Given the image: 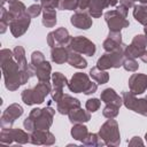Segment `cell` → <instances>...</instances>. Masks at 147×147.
<instances>
[{
	"instance_id": "6da1fadb",
	"label": "cell",
	"mask_w": 147,
	"mask_h": 147,
	"mask_svg": "<svg viewBox=\"0 0 147 147\" xmlns=\"http://www.w3.org/2000/svg\"><path fill=\"white\" fill-rule=\"evenodd\" d=\"M1 68L6 82V87L10 91H14L20 85L25 84L29 77L34 74L31 71V67H29L28 70H22L18 63L13 61L11 52L8 49L1 51Z\"/></svg>"
},
{
	"instance_id": "7a4b0ae2",
	"label": "cell",
	"mask_w": 147,
	"mask_h": 147,
	"mask_svg": "<svg viewBox=\"0 0 147 147\" xmlns=\"http://www.w3.org/2000/svg\"><path fill=\"white\" fill-rule=\"evenodd\" d=\"M53 115H54V110L49 107L45 109H33L30 116L24 121V126L29 131H32L36 127L47 130L52 124Z\"/></svg>"
},
{
	"instance_id": "3957f363",
	"label": "cell",
	"mask_w": 147,
	"mask_h": 147,
	"mask_svg": "<svg viewBox=\"0 0 147 147\" xmlns=\"http://www.w3.org/2000/svg\"><path fill=\"white\" fill-rule=\"evenodd\" d=\"M127 14V9L123 6H119L117 10H110L107 11L105 17L109 25V30L114 32H119L122 28H125L129 25V22L125 20Z\"/></svg>"
},
{
	"instance_id": "277c9868",
	"label": "cell",
	"mask_w": 147,
	"mask_h": 147,
	"mask_svg": "<svg viewBox=\"0 0 147 147\" xmlns=\"http://www.w3.org/2000/svg\"><path fill=\"white\" fill-rule=\"evenodd\" d=\"M68 87L70 91H74L76 93L84 92L85 94H91L96 91V84L88 80V77L85 74L77 72L75 76H72L71 80L68 83Z\"/></svg>"
},
{
	"instance_id": "5b68a950",
	"label": "cell",
	"mask_w": 147,
	"mask_h": 147,
	"mask_svg": "<svg viewBox=\"0 0 147 147\" xmlns=\"http://www.w3.org/2000/svg\"><path fill=\"white\" fill-rule=\"evenodd\" d=\"M49 92V85L48 83L40 82L32 90H25L22 93V99L26 105H33V103H41L45 99V96Z\"/></svg>"
},
{
	"instance_id": "8992f818",
	"label": "cell",
	"mask_w": 147,
	"mask_h": 147,
	"mask_svg": "<svg viewBox=\"0 0 147 147\" xmlns=\"http://www.w3.org/2000/svg\"><path fill=\"white\" fill-rule=\"evenodd\" d=\"M100 137L106 140L107 145H117L119 141L117 123L115 121H113L111 118L108 122H106L100 130Z\"/></svg>"
},
{
	"instance_id": "52a82bcc",
	"label": "cell",
	"mask_w": 147,
	"mask_h": 147,
	"mask_svg": "<svg viewBox=\"0 0 147 147\" xmlns=\"http://www.w3.org/2000/svg\"><path fill=\"white\" fill-rule=\"evenodd\" d=\"M124 55L122 54V51L113 52L105 54L101 56L98 61V68L99 69H108V68H118L123 64Z\"/></svg>"
},
{
	"instance_id": "ba28073f",
	"label": "cell",
	"mask_w": 147,
	"mask_h": 147,
	"mask_svg": "<svg viewBox=\"0 0 147 147\" xmlns=\"http://www.w3.org/2000/svg\"><path fill=\"white\" fill-rule=\"evenodd\" d=\"M123 101L127 108H130L133 111L139 113L144 116H147V100L146 99L137 100L132 92L131 93L124 92L123 93Z\"/></svg>"
},
{
	"instance_id": "9c48e42d",
	"label": "cell",
	"mask_w": 147,
	"mask_h": 147,
	"mask_svg": "<svg viewBox=\"0 0 147 147\" xmlns=\"http://www.w3.org/2000/svg\"><path fill=\"white\" fill-rule=\"evenodd\" d=\"M146 46H147V37L141 34L136 36L132 40V44L125 48L124 55L129 57H140L141 54L146 51L145 49Z\"/></svg>"
},
{
	"instance_id": "30bf717a",
	"label": "cell",
	"mask_w": 147,
	"mask_h": 147,
	"mask_svg": "<svg viewBox=\"0 0 147 147\" xmlns=\"http://www.w3.org/2000/svg\"><path fill=\"white\" fill-rule=\"evenodd\" d=\"M69 46L72 51H76L78 53H83L86 55H93L95 53V46L92 41L84 37H76L69 41Z\"/></svg>"
},
{
	"instance_id": "8fae6325",
	"label": "cell",
	"mask_w": 147,
	"mask_h": 147,
	"mask_svg": "<svg viewBox=\"0 0 147 147\" xmlns=\"http://www.w3.org/2000/svg\"><path fill=\"white\" fill-rule=\"evenodd\" d=\"M22 114H23V108L20 105H17V103L10 105L5 110V113L2 114V117H1V125H2V127L3 129L6 126L10 127L11 124L15 122V119L17 117H20Z\"/></svg>"
},
{
	"instance_id": "7c38bea8",
	"label": "cell",
	"mask_w": 147,
	"mask_h": 147,
	"mask_svg": "<svg viewBox=\"0 0 147 147\" xmlns=\"http://www.w3.org/2000/svg\"><path fill=\"white\" fill-rule=\"evenodd\" d=\"M30 17L31 16L28 13H25L24 15L17 17L10 22V31L15 37H20L21 34H23L26 31V29L30 24Z\"/></svg>"
},
{
	"instance_id": "4fadbf2b",
	"label": "cell",
	"mask_w": 147,
	"mask_h": 147,
	"mask_svg": "<svg viewBox=\"0 0 147 147\" xmlns=\"http://www.w3.org/2000/svg\"><path fill=\"white\" fill-rule=\"evenodd\" d=\"M129 85L133 94H141L147 88V76L142 74H133L129 80Z\"/></svg>"
},
{
	"instance_id": "5bb4252c",
	"label": "cell",
	"mask_w": 147,
	"mask_h": 147,
	"mask_svg": "<svg viewBox=\"0 0 147 147\" xmlns=\"http://www.w3.org/2000/svg\"><path fill=\"white\" fill-rule=\"evenodd\" d=\"M70 36L68 33V31L64 28H60L54 32H51L48 34V44L52 47L57 46V44H60L61 46L65 45L68 41H70Z\"/></svg>"
},
{
	"instance_id": "9a60e30c",
	"label": "cell",
	"mask_w": 147,
	"mask_h": 147,
	"mask_svg": "<svg viewBox=\"0 0 147 147\" xmlns=\"http://www.w3.org/2000/svg\"><path fill=\"white\" fill-rule=\"evenodd\" d=\"M116 3H117V0H91L88 11L93 17H99L105 7L115 6Z\"/></svg>"
},
{
	"instance_id": "2e32d148",
	"label": "cell",
	"mask_w": 147,
	"mask_h": 147,
	"mask_svg": "<svg viewBox=\"0 0 147 147\" xmlns=\"http://www.w3.org/2000/svg\"><path fill=\"white\" fill-rule=\"evenodd\" d=\"M79 106H80V103L77 99H74L69 95H63L62 99L57 102V110L61 114H69L70 110L78 108Z\"/></svg>"
},
{
	"instance_id": "e0dca14e",
	"label": "cell",
	"mask_w": 147,
	"mask_h": 147,
	"mask_svg": "<svg viewBox=\"0 0 147 147\" xmlns=\"http://www.w3.org/2000/svg\"><path fill=\"white\" fill-rule=\"evenodd\" d=\"M122 45V38H121V33L119 32H114L111 31L107 38V40L103 42V47L106 51L108 52H117V51H122L121 48Z\"/></svg>"
},
{
	"instance_id": "ac0fdd59",
	"label": "cell",
	"mask_w": 147,
	"mask_h": 147,
	"mask_svg": "<svg viewBox=\"0 0 147 147\" xmlns=\"http://www.w3.org/2000/svg\"><path fill=\"white\" fill-rule=\"evenodd\" d=\"M67 84V79L63 75H61L60 72H55L53 75V85H54V91H53V99L55 101H60L63 96L62 93V87Z\"/></svg>"
},
{
	"instance_id": "d6986e66",
	"label": "cell",
	"mask_w": 147,
	"mask_h": 147,
	"mask_svg": "<svg viewBox=\"0 0 147 147\" xmlns=\"http://www.w3.org/2000/svg\"><path fill=\"white\" fill-rule=\"evenodd\" d=\"M71 24L77 26L78 29H85L86 30L92 25V20L90 18V16L87 14L77 11L71 17Z\"/></svg>"
},
{
	"instance_id": "ffe728a7",
	"label": "cell",
	"mask_w": 147,
	"mask_h": 147,
	"mask_svg": "<svg viewBox=\"0 0 147 147\" xmlns=\"http://www.w3.org/2000/svg\"><path fill=\"white\" fill-rule=\"evenodd\" d=\"M49 72H51V65L47 61H44L39 65H37V69L34 74L37 75L38 79L42 83H48L49 80Z\"/></svg>"
},
{
	"instance_id": "44dd1931",
	"label": "cell",
	"mask_w": 147,
	"mask_h": 147,
	"mask_svg": "<svg viewBox=\"0 0 147 147\" xmlns=\"http://www.w3.org/2000/svg\"><path fill=\"white\" fill-rule=\"evenodd\" d=\"M101 99L106 103H114V105H117L118 107L122 105V99L119 98V95L116 94V92L113 88L105 90L102 92V94H101Z\"/></svg>"
},
{
	"instance_id": "7402d4cb",
	"label": "cell",
	"mask_w": 147,
	"mask_h": 147,
	"mask_svg": "<svg viewBox=\"0 0 147 147\" xmlns=\"http://www.w3.org/2000/svg\"><path fill=\"white\" fill-rule=\"evenodd\" d=\"M69 117L72 123L74 122L80 123V122H87L90 119V114L84 111L83 109H79V107H78V108H75L69 111Z\"/></svg>"
},
{
	"instance_id": "603a6c76",
	"label": "cell",
	"mask_w": 147,
	"mask_h": 147,
	"mask_svg": "<svg viewBox=\"0 0 147 147\" xmlns=\"http://www.w3.org/2000/svg\"><path fill=\"white\" fill-rule=\"evenodd\" d=\"M133 16L139 23H141L144 25H147V5L142 3V5L134 6Z\"/></svg>"
},
{
	"instance_id": "cb8c5ba5",
	"label": "cell",
	"mask_w": 147,
	"mask_h": 147,
	"mask_svg": "<svg viewBox=\"0 0 147 147\" xmlns=\"http://www.w3.org/2000/svg\"><path fill=\"white\" fill-rule=\"evenodd\" d=\"M69 52L64 47H55L52 49V60L56 63H63L68 61Z\"/></svg>"
},
{
	"instance_id": "d4e9b609",
	"label": "cell",
	"mask_w": 147,
	"mask_h": 147,
	"mask_svg": "<svg viewBox=\"0 0 147 147\" xmlns=\"http://www.w3.org/2000/svg\"><path fill=\"white\" fill-rule=\"evenodd\" d=\"M67 62H69L72 67H76V68H86V65H87V63L83 59V56H80L79 54L74 53V52H69Z\"/></svg>"
},
{
	"instance_id": "484cf974",
	"label": "cell",
	"mask_w": 147,
	"mask_h": 147,
	"mask_svg": "<svg viewBox=\"0 0 147 147\" xmlns=\"http://www.w3.org/2000/svg\"><path fill=\"white\" fill-rule=\"evenodd\" d=\"M56 23V13L52 8H45L44 9V18H42V24L52 28Z\"/></svg>"
},
{
	"instance_id": "4316f807",
	"label": "cell",
	"mask_w": 147,
	"mask_h": 147,
	"mask_svg": "<svg viewBox=\"0 0 147 147\" xmlns=\"http://www.w3.org/2000/svg\"><path fill=\"white\" fill-rule=\"evenodd\" d=\"M14 56L16 59V62L18 63L20 68L22 70H28L29 69V65L26 63V60H25V56H24V49L21 47V46H16L15 49H14Z\"/></svg>"
},
{
	"instance_id": "83f0119b",
	"label": "cell",
	"mask_w": 147,
	"mask_h": 147,
	"mask_svg": "<svg viewBox=\"0 0 147 147\" xmlns=\"http://www.w3.org/2000/svg\"><path fill=\"white\" fill-rule=\"evenodd\" d=\"M90 75H91V77H92L93 79H95L99 84H105V83L108 80V78H109V77H108V74L105 72V71H102V69H99L98 67L91 69Z\"/></svg>"
},
{
	"instance_id": "f1b7e54d",
	"label": "cell",
	"mask_w": 147,
	"mask_h": 147,
	"mask_svg": "<svg viewBox=\"0 0 147 147\" xmlns=\"http://www.w3.org/2000/svg\"><path fill=\"white\" fill-rule=\"evenodd\" d=\"M71 134L75 139H78V140H83L86 138L87 136V130H86V126L84 125H80V124H77L72 127L71 130Z\"/></svg>"
},
{
	"instance_id": "f546056e",
	"label": "cell",
	"mask_w": 147,
	"mask_h": 147,
	"mask_svg": "<svg viewBox=\"0 0 147 147\" xmlns=\"http://www.w3.org/2000/svg\"><path fill=\"white\" fill-rule=\"evenodd\" d=\"M118 114V106L114 103H107V107L103 110V115L108 118H114Z\"/></svg>"
},
{
	"instance_id": "4dcf8cb0",
	"label": "cell",
	"mask_w": 147,
	"mask_h": 147,
	"mask_svg": "<svg viewBox=\"0 0 147 147\" xmlns=\"http://www.w3.org/2000/svg\"><path fill=\"white\" fill-rule=\"evenodd\" d=\"M123 65H124V68L126 69V70H129V71H136L137 69H138V63L131 57H129V59H126V60H124L123 61Z\"/></svg>"
},
{
	"instance_id": "1f68e13d",
	"label": "cell",
	"mask_w": 147,
	"mask_h": 147,
	"mask_svg": "<svg viewBox=\"0 0 147 147\" xmlns=\"http://www.w3.org/2000/svg\"><path fill=\"white\" fill-rule=\"evenodd\" d=\"M31 61H32V64L33 65H39L40 63H42L45 61V57L42 55V53L40 52H33L32 53V56H31Z\"/></svg>"
},
{
	"instance_id": "d6a6232c",
	"label": "cell",
	"mask_w": 147,
	"mask_h": 147,
	"mask_svg": "<svg viewBox=\"0 0 147 147\" xmlns=\"http://www.w3.org/2000/svg\"><path fill=\"white\" fill-rule=\"evenodd\" d=\"M99 106H100V101L98 99H90L86 102V108L90 111H95L99 108Z\"/></svg>"
},
{
	"instance_id": "836d02e7",
	"label": "cell",
	"mask_w": 147,
	"mask_h": 147,
	"mask_svg": "<svg viewBox=\"0 0 147 147\" xmlns=\"http://www.w3.org/2000/svg\"><path fill=\"white\" fill-rule=\"evenodd\" d=\"M40 11H41V7H40L39 5H32V6L29 7V9H28L26 13H28L31 17H36V16H38V15L40 14Z\"/></svg>"
},
{
	"instance_id": "e575fe53",
	"label": "cell",
	"mask_w": 147,
	"mask_h": 147,
	"mask_svg": "<svg viewBox=\"0 0 147 147\" xmlns=\"http://www.w3.org/2000/svg\"><path fill=\"white\" fill-rule=\"evenodd\" d=\"M40 1H41V5L45 8H52V9H54L56 6L60 5L59 0H40Z\"/></svg>"
},
{
	"instance_id": "d590c367",
	"label": "cell",
	"mask_w": 147,
	"mask_h": 147,
	"mask_svg": "<svg viewBox=\"0 0 147 147\" xmlns=\"http://www.w3.org/2000/svg\"><path fill=\"white\" fill-rule=\"evenodd\" d=\"M91 0H77V8L79 9H86L87 7H90Z\"/></svg>"
},
{
	"instance_id": "8d00e7d4",
	"label": "cell",
	"mask_w": 147,
	"mask_h": 147,
	"mask_svg": "<svg viewBox=\"0 0 147 147\" xmlns=\"http://www.w3.org/2000/svg\"><path fill=\"white\" fill-rule=\"evenodd\" d=\"M121 6H123L126 9H129L130 7L133 6V0H121Z\"/></svg>"
},
{
	"instance_id": "74e56055",
	"label": "cell",
	"mask_w": 147,
	"mask_h": 147,
	"mask_svg": "<svg viewBox=\"0 0 147 147\" xmlns=\"http://www.w3.org/2000/svg\"><path fill=\"white\" fill-rule=\"evenodd\" d=\"M140 59L144 61V62H147V51H145L142 54H141V56H140Z\"/></svg>"
},
{
	"instance_id": "f35d334b",
	"label": "cell",
	"mask_w": 147,
	"mask_h": 147,
	"mask_svg": "<svg viewBox=\"0 0 147 147\" xmlns=\"http://www.w3.org/2000/svg\"><path fill=\"white\" fill-rule=\"evenodd\" d=\"M7 1H8V2H9V5H10V3H14V2H16L17 0H7Z\"/></svg>"
},
{
	"instance_id": "ab89813d",
	"label": "cell",
	"mask_w": 147,
	"mask_h": 147,
	"mask_svg": "<svg viewBox=\"0 0 147 147\" xmlns=\"http://www.w3.org/2000/svg\"><path fill=\"white\" fill-rule=\"evenodd\" d=\"M134 1V0H133ZM138 1H140L141 3H147V0H138Z\"/></svg>"
},
{
	"instance_id": "60d3db41",
	"label": "cell",
	"mask_w": 147,
	"mask_h": 147,
	"mask_svg": "<svg viewBox=\"0 0 147 147\" xmlns=\"http://www.w3.org/2000/svg\"><path fill=\"white\" fill-rule=\"evenodd\" d=\"M146 140H147V133H146Z\"/></svg>"
},
{
	"instance_id": "b9f144b4",
	"label": "cell",
	"mask_w": 147,
	"mask_h": 147,
	"mask_svg": "<svg viewBox=\"0 0 147 147\" xmlns=\"http://www.w3.org/2000/svg\"><path fill=\"white\" fill-rule=\"evenodd\" d=\"M146 100H147V96H146Z\"/></svg>"
}]
</instances>
